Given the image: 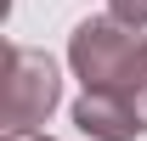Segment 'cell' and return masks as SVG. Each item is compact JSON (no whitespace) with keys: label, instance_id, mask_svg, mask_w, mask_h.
<instances>
[{"label":"cell","instance_id":"obj_1","mask_svg":"<svg viewBox=\"0 0 147 141\" xmlns=\"http://www.w3.org/2000/svg\"><path fill=\"white\" fill-rule=\"evenodd\" d=\"M113 6H119L125 17H147V0H113Z\"/></svg>","mask_w":147,"mask_h":141}]
</instances>
